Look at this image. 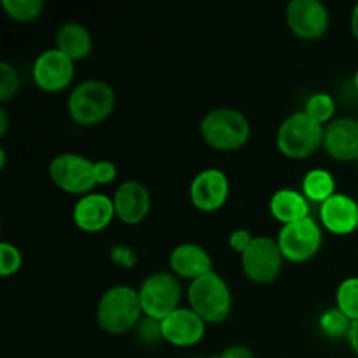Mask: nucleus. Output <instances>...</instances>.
I'll return each mask as SVG.
<instances>
[{"mask_svg":"<svg viewBox=\"0 0 358 358\" xmlns=\"http://www.w3.org/2000/svg\"><path fill=\"white\" fill-rule=\"evenodd\" d=\"M189 308L194 310L206 324H224L233 308V296L226 280L212 271L198 280H192L187 289Z\"/></svg>","mask_w":358,"mask_h":358,"instance_id":"2","label":"nucleus"},{"mask_svg":"<svg viewBox=\"0 0 358 358\" xmlns=\"http://www.w3.org/2000/svg\"><path fill=\"white\" fill-rule=\"evenodd\" d=\"M350 27H352V34L353 37L358 41V2L353 6L352 10V17H350Z\"/></svg>","mask_w":358,"mask_h":358,"instance_id":"34","label":"nucleus"},{"mask_svg":"<svg viewBox=\"0 0 358 358\" xmlns=\"http://www.w3.org/2000/svg\"><path fill=\"white\" fill-rule=\"evenodd\" d=\"M138 294L143 315L152 320H164L168 315L180 308L182 285L173 273H152L143 280Z\"/></svg>","mask_w":358,"mask_h":358,"instance_id":"6","label":"nucleus"},{"mask_svg":"<svg viewBox=\"0 0 358 358\" xmlns=\"http://www.w3.org/2000/svg\"><path fill=\"white\" fill-rule=\"evenodd\" d=\"M353 84H355V87H357V91H358V69H357V72H355V77H353Z\"/></svg>","mask_w":358,"mask_h":358,"instance_id":"37","label":"nucleus"},{"mask_svg":"<svg viewBox=\"0 0 358 358\" xmlns=\"http://www.w3.org/2000/svg\"><path fill=\"white\" fill-rule=\"evenodd\" d=\"M212 255L196 243H182L171 250L170 268L178 278L198 280L212 273Z\"/></svg>","mask_w":358,"mask_h":358,"instance_id":"18","label":"nucleus"},{"mask_svg":"<svg viewBox=\"0 0 358 358\" xmlns=\"http://www.w3.org/2000/svg\"><path fill=\"white\" fill-rule=\"evenodd\" d=\"M7 164V154H6V149H0V170H3Z\"/></svg>","mask_w":358,"mask_h":358,"instance_id":"36","label":"nucleus"},{"mask_svg":"<svg viewBox=\"0 0 358 358\" xmlns=\"http://www.w3.org/2000/svg\"><path fill=\"white\" fill-rule=\"evenodd\" d=\"M115 217L128 226H136L147 217L150 210V192L142 182H122L112 196Z\"/></svg>","mask_w":358,"mask_h":358,"instance_id":"15","label":"nucleus"},{"mask_svg":"<svg viewBox=\"0 0 358 358\" xmlns=\"http://www.w3.org/2000/svg\"><path fill=\"white\" fill-rule=\"evenodd\" d=\"M217 358H254V353H252L250 348L243 345H234L229 346V348L224 350Z\"/></svg>","mask_w":358,"mask_h":358,"instance_id":"32","label":"nucleus"},{"mask_svg":"<svg viewBox=\"0 0 358 358\" xmlns=\"http://www.w3.org/2000/svg\"><path fill=\"white\" fill-rule=\"evenodd\" d=\"M21 264H23V257H21L20 248L9 241H2L0 243V275H14L20 271Z\"/></svg>","mask_w":358,"mask_h":358,"instance_id":"27","label":"nucleus"},{"mask_svg":"<svg viewBox=\"0 0 358 358\" xmlns=\"http://www.w3.org/2000/svg\"><path fill=\"white\" fill-rule=\"evenodd\" d=\"M115 217L114 201L100 192H90L80 196L73 205L72 219L84 233H100L107 229Z\"/></svg>","mask_w":358,"mask_h":358,"instance_id":"14","label":"nucleus"},{"mask_svg":"<svg viewBox=\"0 0 358 358\" xmlns=\"http://www.w3.org/2000/svg\"><path fill=\"white\" fill-rule=\"evenodd\" d=\"M49 177L52 184L70 194H90L96 185L94 161L76 152H63L49 163Z\"/></svg>","mask_w":358,"mask_h":358,"instance_id":"8","label":"nucleus"},{"mask_svg":"<svg viewBox=\"0 0 358 358\" xmlns=\"http://www.w3.org/2000/svg\"><path fill=\"white\" fill-rule=\"evenodd\" d=\"M303 194L308 201L324 203L336 194V178L331 171L313 168L303 177Z\"/></svg>","mask_w":358,"mask_h":358,"instance_id":"21","label":"nucleus"},{"mask_svg":"<svg viewBox=\"0 0 358 358\" xmlns=\"http://www.w3.org/2000/svg\"><path fill=\"white\" fill-rule=\"evenodd\" d=\"M2 7L9 17L16 21H34L44 10L42 0H2Z\"/></svg>","mask_w":358,"mask_h":358,"instance_id":"25","label":"nucleus"},{"mask_svg":"<svg viewBox=\"0 0 358 358\" xmlns=\"http://www.w3.org/2000/svg\"><path fill=\"white\" fill-rule=\"evenodd\" d=\"M206 332V322L191 308L180 306L161 320V334L164 341L178 348H189L201 343Z\"/></svg>","mask_w":358,"mask_h":358,"instance_id":"13","label":"nucleus"},{"mask_svg":"<svg viewBox=\"0 0 358 358\" xmlns=\"http://www.w3.org/2000/svg\"><path fill=\"white\" fill-rule=\"evenodd\" d=\"M282 250L278 241L268 236H255L250 247L241 254V268L248 280L254 283H273L283 268Z\"/></svg>","mask_w":358,"mask_h":358,"instance_id":"9","label":"nucleus"},{"mask_svg":"<svg viewBox=\"0 0 358 358\" xmlns=\"http://www.w3.org/2000/svg\"><path fill=\"white\" fill-rule=\"evenodd\" d=\"M138 336L145 343H156L159 339H163V334H161V322L147 317L142 318V322L138 324Z\"/></svg>","mask_w":358,"mask_h":358,"instance_id":"30","label":"nucleus"},{"mask_svg":"<svg viewBox=\"0 0 358 358\" xmlns=\"http://www.w3.org/2000/svg\"><path fill=\"white\" fill-rule=\"evenodd\" d=\"M110 259L121 268H133L138 261V255L128 245H114L110 248Z\"/></svg>","mask_w":358,"mask_h":358,"instance_id":"29","label":"nucleus"},{"mask_svg":"<svg viewBox=\"0 0 358 358\" xmlns=\"http://www.w3.org/2000/svg\"><path fill=\"white\" fill-rule=\"evenodd\" d=\"M352 324L353 322L338 306L329 308L320 315V331L329 339H348Z\"/></svg>","mask_w":358,"mask_h":358,"instance_id":"23","label":"nucleus"},{"mask_svg":"<svg viewBox=\"0 0 358 358\" xmlns=\"http://www.w3.org/2000/svg\"><path fill=\"white\" fill-rule=\"evenodd\" d=\"M191 358H217V357H191Z\"/></svg>","mask_w":358,"mask_h":358,"instance_id":"38","label":"nucleus"},{"mask_svg":"<svg viewBox=\"0 0 358 358\" xmlns=\"http://www.w3.org/2000/svg\"><path fill=\"white\" fill-rule=\"evenodd\" d=\"M115 91L100 79H87L77 84L69 96V114L80 126H93L105 121L114 112Z\"/></svg>","mask_w":358,"mask_h":358,"instance_id":"3","label":"nucleus"},{"mask_svg":"<svg viewBox=\"0 0 358 358\" xmlns=\"http://www.w3.org/2000/svg\"><path fill=\"white\" fill-rule=\"evenodd\" d=\"M255 236H252L250 231L247 229H234L233 233H231L229 236V247L233 248L236 254H243L245 250H247L248 247H250V243L254 241Z\"/></svg>","mask_w":358,"mask_h":358,"instance_id":"31","label":"nucleus"},{"mask_svg":"<svg viewBox=\"0 0 358 358\" xmlns=\"http://www.w3.org/2000/svg\"><path fill=\"white\" fill-rule=\"evenodd\" d=\"M7 128H9V121H7L6 108H0V136H6Z\"/></svg>","mask_w":358,"mask_h":358,"instance_id":"35","label":"nucleus"},{"mask_svg":"<svg viewBox=\"0 0 358 358\" xmlns=\"http://www.w3.org/2000/svg\"><path fill=\"white\" fill-rule=\"evenodd\" d=\"M20 73L10 63H0V101L6 103L20 91Z\"/></svg>","mask_w":358,"mask_h":358,"instance_id":"26","label":"nucleus"},{"mask_svg":"<svg viewBox=\"0 0 358 358\" xmlns=\"http://www.w3.org/2000/svg\"><path fill=\"white\" fill-rule=\"evenodd\" d=\"M336 306L352 322L358 320V276L345 278L336 290Z\"/></svg>","mask_w":358,"mask_h":358,"instance_id":"22","label":"nucleus"},{"mask_svg":"<svg viewBox=\"0 0 358 358\" xmlns=\"http://www.w3.org/2000/svg\"><path fill=\"white\" fill-rule=\"evenodd\" d=\"M269 212L285 226L310 217V201L303 192L294 189H280L269 199Z\"/></svg>","mask_w":358,"mask_h":358,"instance_id":"19","label":"nucleus"},{"mask_svg":"<svg viewBox=\"0 0 358 358\" xmlns=\"http://www.w3.org/2000/svg\"><path fill=\"white\" fill-rule=\"evenodd\" d=\"M325 128L306 112H294L285 119L276 133L278 150L289 159H306L324 145Z\"/></svg>","mask_w":358,"mask_h":358,"instance_id":"5","label":"nucleus"},{"mask_svg":"<svg viewBox=\"0 0 358 358\" xmlns=\"http://www.w3.org/2000/svg\"><path fill=\"white\" fill-rule=\"evenodd\" d=\"M140 294L133 287L114 285L103 292L96 306V322L108 334H124L142 322Z\"/></svg>","mask_w":358,"mask_h":358,"instance_id":"1","label":"nucleus"},{"mask_svg":"<svg viewBox=\"0 0 358 358\" xmlns=\"http://www.w3.org/2000/svg\"><path fill=\"white\" fill-rule=\"evenodd\" d=\"M115 178H117V166L112 161H94V180H96V185H108Z\"/></svg>","mask_w":358,"mask_h":358,"instance_id":"28","label":"nucleus"},{"mask_svg":"<svg viewBox=\"0 0 358 358\" xmlns=\"http://www.w3.org/2000/svg\"><path fill=\"white\" fill-rule=\"evenodd\" d=\"M189 196L192 205L201 212L220 210L229 196V178L219 168H205L192 178Z\"/></svg>","mask_w":358,"mask_h":358,"instance_id":"12","label":"nucleus"},{"mask_svg":"<svg viewBox=\"0 0 358 358\" xmlns=\"http://www.w3.org/2000/svg\"><path fill=\"white\" fill-rule=\"evenodd\" d=\"M357 170H358V161H357Z\"/></svg>","mask_w":358,"mask_h":358,"instance_id":"39","label":"nucleus"},{"mask_svg":"<svg viewBox=\"0 0 358 358\" xmlns=\"http://www.w3.org/2000/svg\"><path fill=\"white\" fill-rule=\"evenodd\" d=\"M287 24L303 41H317L327 34L331 17L320 0H292L287 6Z\"/></svg>","mask_w":358,"mask_h":358,"instance_id":"10","label":"nucleus"},{"mask_svg":"<svg viewBox=\"0 0 358 358\" xmlns=\"http://www.w3.org/2000/svg\"><path fill=\"white\" fill-rule=\"evenodd\" d=\"M304 112L308 114V117L313 119L318 124H325V122L334 121L336 114V101L334 98L329 93H315L308 98L306 105H304Z\"/></svg>","mask_w":358,"mask_h":358,"instance_id":"24","label":"nucleus"},{"mask_svg":"<svg viewBox=\"0 0 358 358\" xmlns=\"http://www.w3.org/2000/svg\"><path fill=\"white\" fill-rule=\"evenodd\" d=\"M276 241L287 261L301 264L318 254L324 243V233L317 220L306 217L297 222L282 226Z\"/></svg>","mask_w":358,"mask_h":358,"instance_id":"7","label":"nucleus"},{"mask_svg":"<svg viewBox=\"0 0 358 358\" xmlns=\"http://www.w3.org/2000/svg\"><path fill=\"white\" fill-rule=\"evenodd\" d=\"M348 341H350V346L353 348V352L358 355V320L352 324V329H350V334H348Z\"/></svg>","mask_w":358,"mask_h":358,"instance_id":"33","label":"nucleus"},{"mask_svg":"<svg viewBox=\"0 0 358 358\" xmlns=\"http://www.w3.org/2000/svg\"><path fill=\"white\" fill-rule=\"evenodd\" d=\"M324 149L332 159L358 161V119L338 117L325 126Z\"/></svg>","mask_w":358,"mask_h":358,"instance_id":"16","label":"nucleus"},{"mask_svg":"<svg viewBox=\"0 0 358 358\" xmlns=\"http://www.w3.org/2000/svg\"><path fill=\"white\" fill-rule=\"evenodd\" d=\"M320 222L325 229L338 236L355 233L358 227V203L352 196L336 192L320 205Z\"/></svg>","mask_w":358,"mask_h":358,"instance_id":"17","label":"nucleus"},{"mask_svg":"<svg viewBox=\"0 0 358 358\" xmlns=\"http://www.w3.org/2000/svg\"><path fill=\"white\" fill-rule=\"evenodd\" d=\"M203 140L217 150H238L250 138V122L236 108H213L199 124Z\"/></svg>","mask_w":358,"mask_h":358,"instance_id":"4","label":"nucleus"},{"mask_svg":"<svg viewBox=\"0 0 358 358\" xmlns=\"http://www.w3.org/2000/svg\"><path fill=\"white\" fill-rule=\"evenodd\" d=\"M56 49L69 56L72 62H79L90 56L93 49V37L84 24L69 21L56 31Z\"/></svg>","mask_w":358,"mask_h":358,"instance_id":"20","label":"nucleus"},{"mask_svg":"<svg viewBox=\"0 0 358 358\" xmlns=\"http://www.w3.org/2000/svg\"><path fill=\"white\" fill-rule=\"evenodd\" d=\"M73 63L76 62H72L69 56H65L56 48L45 49L34 62V69H31L34 83L48 93L65 90L73 79V72H76Z\"/></svg>","mask_w":358,"mask_h":358,"instance_id":"11","label":"nucleus"}]
</instances>
